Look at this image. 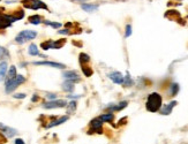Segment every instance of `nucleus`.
<instances>
[{
	"mask_svg": "<svg viewBox=\"0 0 188 144\" xmlns=\"http://www.w3.org/2000/svg\"><path fill=\"white\" fill-rule=\"evenodd\" d=\"M23 16H24V12L22 9H17L13 14H1L0 15V30L10 27L12 23L23 19Z\"/></svg>",
	"mask_w": 188,
	"mask_h": 144,
	"instance_id": "f257e3e1",
	"label": "nucleus"
},
{
	"mask_svg": "<svg viewBox=\"0 0 188 144\" xmlns=\"http://www.w3.org/2000/svg\"><path fill=\"white\" fill-rule=\"evenodd\" d=\"M162 104H163V98L162 96L157 93V92H152L148 96L147 98V103H145V108L149 112H159V110L162 108Z\"/></svg>",
	"mask_w": 188,
	"mask_h": 144,
	"instance_id": "f03ea898",
	"label": "nucleus"
},
{
	"mask_svg": "<svg viewBox=\"0 0 188 144\" xmlns=\"http://www.w3.org/2000/svg\"><path fill=\"white\" fill-rule=\"evenodd\" d=\"M24 82H25V77L23 75H16L15 77H13L10 80H7L6 83H5V92L6 93H10L12 91H14L17 87H20Z\"/></svg>",
	"mask_w": 188,
	"mask_h": 144,
	"instance_id": "7ed1b4c3",
	"label": "nucleus"
},
{
	"mask_svg": "<svg viewBox=\"0 0 188 144\" xmlns=\"http://www.w3.org/2000/svg\"><path fill=\"white\" fill-rule=\"evenodd\" d=\"M37 37V32L34 30H23L15 37V42L17 44H23L25 42L32 40Z\"/></svg>",
	"mask_w": 188,
	"mask_h": 144,
	"instance_id": "20e7f679",
	"label": "nucleus"
},
{
	"mask_svg": "<svg viewBox=\"0 0 188 144\" xmlns=\"http://www.w3.org/2000/svg\"><path fill=\"white\" fill-rule=\"evenodd\" d=\"M88 134H103V121L99 119V118H95L92 119L89 123V130H88Z\"/></svg>",
	"mask_w": 188,
	"mask_h": 144,
	"instance_id": "39448f33",
	"label": "nucleus"
},
{
	"mask_svg": "<svg viewBox=\"0 0 188 144\" xmlns=\"http://www.w3.org/2000/svg\"><path fill=\"white\" fill-rule=\"evenodd\" d=\"M24 8H29V9H46L47 10V6L45 2L40 1V0H22L21 1Z\"/></svg>",
	"mask_w": 188,
	"mask_h": 144,
	"instance_id": "423d86ee",
	"label": "nucleus"
},
{
	"mask_svg": "<svg viewBox=\"0 0 188 144\" xmlns=\"http://www.w3.org/2000/svg\"><path fill=\"white\" fill-rule=\"evenodd\" d=\"M67 105V101L65 99H54V100H49L43 104V107L46 110H51V108H61Z\"/></svg>",
	"mask_w": 188,
	"mask_h": 144,
	"instance_id": "0eeeda50",
	"label": "nucleus"
},
{
	"mask_svg": "<svg viewBox=\"0 0 188 144\" xmlns=\"http://www.w3.org/2000/svg\"><path fill=\"white\" fill-rule=\"evenodd\" d=\"M69 119V116H59V118H57L55 115H52V120L50 122H47L45 126V128H52V127H57V126H59L61 123H64V122H66Z\"/></svg>",
	"mask_w": 188,
	"mask_h": 144,
	"instance_id": "6e6552de",
	"label": "nucleus"
},
{
	"mask_svg": "<svg viewBox=\"0 0 188 144\" xmlns=\"http://www.w3.org/2000/svg\"><path fill=\"white\" fill-rule=\"evenodd\" d=\"M34 65L36 66H49V67H54L58 69H65L66 66L60 62H54V61H35Z\"/></svg>",
	"mask_w": 188,
	"mask_h": 144,
	"instance_id": "1a4fd4ad",
	"label": "nucleus"
},
{
	"mask_svg": "<svg viewBox=\"0 0 188 144\" xmlns=\"http://www.w3.org/2000/svg\"><path fill=\"white\" fill-rule=\"evenodd\" d=\"M0 133H2L6 137H13L17 134V130L14 128H10L8 126H5L2 123H0Z\"/></svg>",
	"mask_w": 188,
	"mask_h": 144,
	"instance_id": "9d476101",
	"label": "nucleus"
},
{
	"mask_svg": "<svg viewBox=\"0 0 188 144\" xmlns=\"http://www.w3.org/2000/svg\"><path fill=\"white\" fill-rule=\"evenodd\" d=\"M62 76L66 78V80H69L72 82H80V75L76 73L75 70H67V72H64L62 73Z\"/></svg>",
	"mask_w": 188,
	"mask_h": 144,
	"instance_id": "9b49d317",
	"label": "nucleus"
},
{
	"mask_svg": "<svg viewBox=\"0 0 188 144\" xmlns=\"http://www.w3.org/2000/svg\"><path fill=\"white\" fill-rule=\"evenodd\" d=\"M109 77L113 83L115 84H122L124 83V78H125L120 72H112V73L109 74Z\"/></svg>",
	"mask_w": 188,
	"mask_h": 144,
	"instance_id": "f8f14e48",
	"label": "nucleus"
},
{
	"mask_svg": "<svg viewBox=\"0 0 188 144\" xmlns=\"http://www.w3.org/2000/svg\"><path fill=\"white\" fill-rule=\"evenodd\" d=\"M177 104H178V103H177V100H172L170 104H167V105L162 107V108L159 110V112H160V114H163V115H169V114H171L173 107L175 106Z\"/></svg>",
	"mask_w": 188,
	"mask_h": 144,
	"instance_id": "ddd939ff",
	"label": "nucleus"
},
{
	"mask_svg": "<svg viewBox=\"0 0 188 144\" xmlns=\"http://www.w3.org/2000/svg\"><path fill=\"white\" fill-rule=\"evenodd\" d=\"M81 8L87 13H92L96 9H98V5H96V4H82Z\"/></svg>",
	"mask_w": 188,
	"mask_h": 144,
	"instance_id": "4468645a",
	"label": "nucleus"
},
{
	"mask_svg": "<svg viewBox=\"0 0 188 144\" xmlns=\"http://www.w3.org/2000/svg\"><path fill=\"white\" fill-rule=\"evenodd\" d=\"M7 74V61H1L0 62V81L5 78Z\"/></svg>",
	"mask_w": 188,
	"mask_h": 144,
	"instance_id": "2eb2a0df",
	"label": "nucleus"
},
{
	"mask_svg": "<svg viewBox=\"0 0 188 144\" xmlns=\"http://www.w3.org/2000/svg\"><path fill=\"white\" fill-rule=\"evenodd\" d=\"M62 89L66 92H73V90H74V82H72L69 80H66L62 83Z\"/></svg>",
	"mask_w": 188,
	"mask_h": 144,
	"instance_id": "dca6fc26",
	"label": "nucleus"
},
{
	"mask_svg": "<svg viewBox=\"0 0 188 144\" xmlns=\"http://www.w3.org/2000/svg\"><path fill=\"white\" fill-rule=\"evenodd\" d=\"M103 122H109V123H112V121L114 120V114L113 113H105L102 114L100 116H98Z\"/></svg>",
	"mask_w": 188,
	"mask_h": 144,
	"instance_id": "f3484780",
	"label": "nucleus"
},
{
	"mask_svg": "<svg viewBox=\"0 0 188 144\" xmlns=\"http://www.w3.org/2000/svg\"><path fill=\"white\" fill-rule=\"evenodd\" d=\"M79 61H80V63L81 65H85V63H89V61H90V57L88 55L87 53H80L79 55Z\"/></svg>",
	"mask_w": 188,
	"mask_h": 144,
	"instance_id": "a211bd4d",
	"label": "nucleus"
},
{
	"mask_svg": "<svg viewBox=\"0 0 188 144\" xmlns=\"http://www.w3.org/2000/svg\"><path fill=\"white\" fill-rule=\"evenodd\" d=\"M178 92H179V84L173 82V83L171 84V87H170V95H171L172 97H174Z\"/></svg>",
	"mask_w": 188,
	"mask_h": 144,
	"instance_id": "6ab92c4d",
	"label": "nucleus"
},
{
	"mask_svg": "<svg viewBox=\"0 0 188 144\" xmlns=\"http://www.w3.org/2000/svg\"><path fill=\"white\" fill-rule=\"evenodd\" d=\"M28 21H29L31 24L37 25V24H39V23L42 22V17H40L39 15H31V16H29Z\"/></svg>",
	"mask_w": 188,
	"mask_h": 144,
	"instance_id": "aec40b11",
	"label": "nucleus"
},
{
	"mask_svg": "<svg viewBox=\"0 0 188 144\" xmlns=\"http://www.w3.org/2000/svg\"><path fill=\"white\" fill-rule=\"evenodd\" d=\"M65 43H66V39H64V38L59 39V40H55V42L52 40V48H60L65 45Z\"/></svg>",
	"mask_w": 188,
	"mask_h": 144,
	"instance_id": "412c9836",
	"label": "nucleus"
},
{
	"mask_svg": "<svg viewBox=\"0 0 188 144\" xmlns=\"http://www.w3.org/2000/svg\"><path fill=\"white\" fill-rule=\"evenodd\" d=\"M28 51H29V54H30V55H39L38 47L36 44H30L29 48H28Z\"/></svg>",
	"mask_w": 188,
	"mask_h": 144,
	"instance_id": "4be33fe9",
	"label": "nucleus"
},
{
	"mask_svg": "<svg viewBox=\"0 0 188 144\" xmlns=\"http://www.w3.org/2000/svg\"><path fill=\"white\" fill-rule=\"evenodd\" d=\"M76 106H77V103H76L75 100H72L69 104H68V108H67V112L70 114H73L75 112L76 110Z\"/></svg>",
	"mask_w": 188,
	"mask_h": 144,
	"instance_id": "5701e85b",
	"label": "nucleus"
},
{
	"mask_svg": "<svg viewBox=\"0 0 188 144\" xmlns=\"http://www.w3.org/2000/svg\"><path fill=\"white\" fill-rule=\"evenodd\" d=\"M7 75H8L7 80H10V78L15 77V76H16V67H15V66H10L9 70L7 72Z\"/></svg>",
	"mask_w": 188,
	"mask_h": 144,
	"instance_id": "b1692460",
	"label": "nucleus"
},
{
	"mask_svg": "<svg viewBox=\"0 0 188 144\" xmlns=\"http://www.w3.org/2000/svg\"><path fill=\"white\" fill-rule=\"evenodd\" d=\"M44 23H45L46 25H50V27L54 28V29H59V28H61V27H62V24H61L60 22H51V21H44Z\"/></svg>",
	"mask_w": 188,
	"mask_h": 144,
	"instance_id": "393cba45",
	"label": "nucleus"
},
{
	"mask_svg": "<svg viewBox=\"0 0 188 144\" xmlns=\"http://www.w3.org/2000/svg\"><path fill=\"white\" fill-rule=\"evenodd\" d=\"M40 47L43 48V50H49V48H52V40H47V42H43L42 44H40Z\"/></svg>",
	"mask_w": 188,
	"mask_h": 144,
	"instance_id": "a878e982",
	"label": "nucleus"
},
{
	"mask_svg": "<svg viewBox=\"0 0 188 144\" xmlns=\"http://www.w3.org/2000/svg\"><path fill=\"white\" fill-rule=\"evenodd\" d=\"M81 68H82V70H83V74L87 76V77H89V76L92 75V70H91V68L85 67L84 65H81Z\"/></svg>",
	"mask_w": 188,
	"mask_h": 144,
	"instance_id": "bb28decb",
	"label": "nucleus"
},
{
	"mask_svg": "<svg viewBox=\"0 0 188 144\" xmlns=\"http://www.w3.org/2000/svg\"><path fill=\"white\" fill-rule=\"evenodd\" d=\"M124 83H125L126 87H130V85L133 84V80H132V77H130V75H129V73H127L126 77L124 78Z\"/></svg>",
	"mask_w": 188,
	"mask_h": 144,
	"instance_id": "cd10ccee",
	"label": "nucleus"
},
{
	"mask_svg": "<svg viewBox=\"0 0 188 144\" xmlns=\"http://www.w3.org/2000/svg\"><path fill=\"white\" fill-rule=\"evenodd\" d=\"M132 35V25L127 24L126 25V31H125V37H129Z\"/></svg>",
	"mask_w": 188,
	"mask_h": 144,
	"instance_id": "c85d7f7f",
	"label": "nucleus"
},
{
	"mask_svg": "<svg viewBox=\"0 0 188 144\" xmlns=\"http://www.w3.org/2000/svg\"><path fill=\"white\" fill-rule=\"evenodd\" d=\"M7 142V137L5 136L2 133H0V144H5Z\"/></svg>",
	"mask_w": 188,
	"mask_h": 144,
	"instance_id": "c756f323",
	"label": "nucleus"
},
{
	"mask_svg": "<svg viewBox=\"0 0 188 144\" xmlns=\"http://www.w3.org/2000/svg\"><path fill=\"white\" fill-rule=\"evenodd\" d=\"M13 97L16 99H23V98H25V93H15Z\"/></svg>",
	"mask_w": 188,
	"mask_h": 144,
	"instance_id": "7c9ffc66",
	"label": "nucleus"
},
{
	"mask_svg": "<svg viewBox=\"0 0 188 144\" xmlns=\"http://www.w3.org/2000/svg\"><path fill=\"white\" fill-rule=\"evenodd\" d=\"M58 34H62V35H69V34H70V31H69V29H64V30H59L58 31Z\"/></svg>",
	"mask_w": 188,
	"mask_h": 144,
	"instance_id": "2f4dec72",
	"label": "nucleus"
},
{
	"mask_svg": "<svg viewBox=\"0 0 188 144\" xmlns=\"http://www.w3.org/2000/svg\"><path fill=\"white\" fill-rule=\"evenodd\" d=\"M46 97L50 99V100H54V99L57 98V95H54V93H47Z\"/></svg>",
	"mask_w": 188,
	"mask_h": 144,
	"instance_id": "473e14b6",
	"label": "nucleus"
},
{
	"mask_svg": "<svg viewBox=\"0 0 188 144\" xmlns=\"http://www.w3.org/2000/svg\"><path fill=\"white\" fill-rule=\"evenodd\" d=\"M14 144H25V142L23 141L22 138H16L15 142H14Z\"/></svg>",
	"mask_w": 188,
	"mask_h": 144,
	"instance_id": "72a5a7b5",
	"label": "nucleus"
},
{
	"mask_svg": "<svg viewBox=\"0 0 188 144\" xmlns=\"http://www.w3.org/2000/svg\"><path fill=\"white\" fill-rule=\"evenodd\" d=\"M38 99H39V97H38L37 95H34V96H32V98H31V101H37Z\"/></svg>",
	"mask_w": 188,
	"mask_h": 144,
	"instance_id": "f704fd0d",
	"label": "nucleus"
},
{
	"mask_svg": "<svg viewBox=\"0 0 188 144\" xmlns=\"http://www.w3.org/2000/svg\"><path fill=\"white\" fill-rule=\"evenodd\" d=\"M68 98H80V96H68Z\"/></svg>",
	"mask_w": 188,
	"mask_h": 144,
	"instance_id": "c9c22d12",
	"label": "nucleus"
},
{
	"mask_svg": "<svg viewBox=\"0 0 188 144\" xmlns=\"http://www.w3.org/2000/svg\"><path fill=\"white\" fill-rule=\"evenodd\" d=\"M2 10H4V8H1V7H0V15H1V12H2Z\"/></svg>",
	"mask_w": 188,
	"mask_h": 144,
	"instance_id": "e433bc0d",
	"label": "nucleus"
},
{
	"mask_svg": "<svg viewBox=\"0 0 188 144\" xmlns=\"http://www.w3.org/2000/svg\"><path fill=\"white\" fill-rule=\"evenodd\" d=\"M73 1H83V0H73Z\"/></svg>",
	"mask_w": 188,
	"mask_h": 144,
	"instance_id": "4c0bfd02",
	"label": "nucleus"
}]
</instances>
